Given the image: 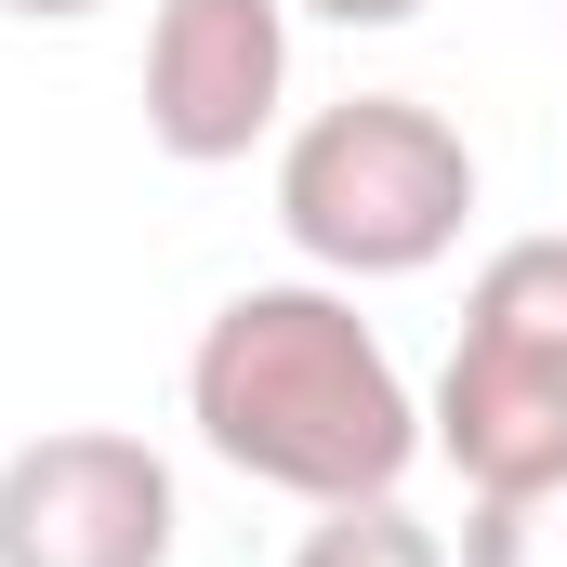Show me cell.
<instances>
[{
    "label": "cell",
    "mask_w": 567,
    "mask_h": 567,
    "mask_svg": "<svg viewBox=\"0 0 567 567\" xmlns=\"http://www.w3.org/2000/svg\"><path fill=\"white\" fill-rule=\"evenodd\" d=\"M185 423L225 475L290 488L303 515L330 502H396L423 462V396L383 357V330L357 317L343 278H251L212 303L198 357H185Z\"/></svg>",
    "instance_id": "1"
},
{
    "label": "cell",
    "mask_w": 567,
    "mask_h": 567,
    "mask_svg": "<svg viewBox=\"0 0 567 567\" xmlns=\"http://www.w3.org/2000/svg\"><path fill=\"white\" fill-rule=\"evenodd\" d=\"M278 225L317 278H423L475 225V145L423 93H343L278 145Z\"/></svg>",
    "instance_id": "2"
},
{
    "label": "cell",
    "mask_w": 567,
    "mask_h": 567,
    "mask_svg": "<svg viewBox=\"0 0 567 567\" xmlns=\"http://www.w3.org/2000/svg\"><path fill=\"white\" fill-rule=\"evenodd\" d=\"M423 435L475 502L567 475V238H502L475 265Z\"/></svg>",
    "instance_id": "3"
},
{
    "label": "cell",
    "mask_w": 567,
    "mask_h": 567,
    "mask_svg": "<svg viewBox=\"0 0 567 567\" xmlns=\"http://www.w3.org/2000/svg\"><path fill=\"white\" fill-rule=\"evenodd\" d=\"M172 462L120 423H53L0 449V567H172Z\"/></svg>",
    "instance_id": "4"
},
{
    "label": "cell",
    "mask_w": 567,
    "mask_h": 567,
    "mask_svg": "<svg viewBox=\"0 0 567 567\" xmlns=\"http://www.w3.org/2000/svg\"><path fill=\"white\" fill-rule=\"evenodd\" d=\"M290 106V0H158L145 27V145L172 172H225Z\"/></svg>",
    "instance_id": "5"
},
{
    "label": "cell",
    "mask_w": 567,
    "mask_h": 567,
    "mask_svg": "<svg viewBox=\"0 0 567 567\" xmlns=\"http://www.w3.org/2000/svg\"><path fill=\"white\" fill-rule=\"evenodd\" d=\"M290 567H449V542H435L410 502H330L290 542Z\"/></svg>",
    "instance_id": "6"
},
{
    "label": "cell",
    "mask_w": 567,
    "mask_h": 567,
    "mask_svg": "<svg viewBox=\"0 0 567 567\" xmlns=\"http://www.w3.org/2000/svg\"><path fill=\"white\" fill-rule=\"evenodd\" d=\"M449 567H567V475L555 488H488L462 515V555Z\"/></svg>",
    "instance_id": "7"
},
{
    "label": "cell",
    "mask_w": 567,
    "mask_h": 567,
    "mask_svg": "<svg viewBox=\"0 0 567 567\" xmlns=\"http://www.w3.org/2000/svg\"><path fill=\"white\" fill-rule=\"evenodd\" d=\"M290 13H317V27H410L423 0H290Z\"/></svg>",
    "instance_id": "8"
},
{
    "label": "cell",
    "mask_w": 567,
    "mask_h": 567,
    "mask_svg": "<svg viewBox=\"0 0 567 567\" xmlns=\"http://www.w3.org/2000/svg\"><path fill=\"white\" fill-rule=\"evenodd\" d=\"M0 13H27V27H80V13H106V0H0Z\"/></svg>",
    "instance_id": "9"
},
{
    "label": "cell",
    "mask_w": 567,
    "mask_h": 567,
    "mask_svg": "<svg viewBox=\"0 0 567 567\" xmlns=\"http://www.w3.org/2000/svg\"><path fill=\"white\" fill-rule=\"evenodd\" d=\"M555 13H567V0H555Z\"/></svg>",
    "instance_id": "10"
}]
</instances>
